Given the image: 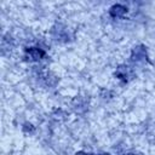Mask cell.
I'll return each mask as SVG.
<instances>
[{"instance_id": "6da1fadb", "label": "cell", "mask_w": 155, "mask_h": 155, "mask_svg": "<svg viewBox=\"0 0 155 155\" xmlns=\"http://www.w3.org/2000/svg\"><path fill=\"white\" fill-rule=\"evenodd\" d=\"M125 12H126V8L121 5H114L110 8V15L113 17H121V16H124Z\"/></svg>"}, {"instance_id": "7a4b0ae2", "label": "cell", "mask_w": 155, "mask_h": 155, "mask_svg": "<svg viewBox=\"0 0 155 155\" xmlns=\"http://www.w3.org/2000/svg\"><path fill=\"white\" fill-rule=\"evenodd\" d=\"M28 54H29L33 59H40V58L45 54V52H44V51H41L40 48L31 47V48H29V50H28Z\"/></svg>"}]
</instances>
